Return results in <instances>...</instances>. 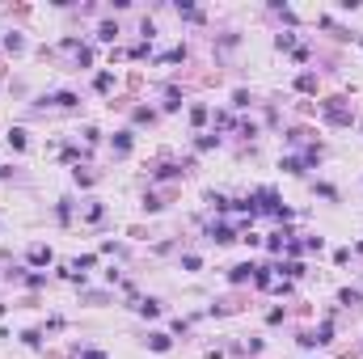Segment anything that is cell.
Returning <instances> with one entry per match:
<instances>
[{
	"label": "cell",
	"instance_id": "obj_1",
	"mask_svg": "<svg viewBox=\"0 0 363 359\" xmlns=\"http://www.w3.org/2000/svg\"><path fill=\"white\" fill-rule=\"evenodd\" d=\"M152 351H169V338L165 334H152Z\"/></svg>",
	"mask_w": 363,
	"mask_h": 359
}]
</instances>
